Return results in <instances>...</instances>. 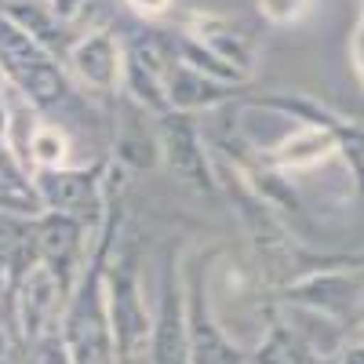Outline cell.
<instances>
[{
	"instance_id": "cell-2",
	"label": "cell",
	"mask_w": 364,
	"mask_h": 364,
	"mask_svg": "<svg viewBox=\"0 0 364 364\" xmlns=\"http://www.w3.org/2000/svg\"><path fill=\"white\" fill-rule=\"evenodd\" d=\"M33 154H37L41 164H63V157L70 154V146L55 128H41L33 135Z\"/></svg>"
},
{
	"instance_id": "cell-1",
	"label": "cell",
	"mask_w": 364,
	"mask_h": 364,
	"mask_svg": "<svg viewBox=\"0 0 364 364\" xmlns=\"http://www.w3.org/2000/svg\"><path fill=\"white\" fill-rule=\"evenodd\" d=\"M328 149H331L328 135H324V132L306 128V132H299L291 142H284V146L277 149V161H281V164L310 168V164H317V161H324V157H328Z\"/></svg>"
},
{
	"instance_id": "cell-3",
	"label": "cell",
	"mask_w": 364,
	"mask_h": 364,
	"mask_svg": "<svg viewBox=\"0 0 364 364\" xmlns=\"http://www.w3.org/2000/svg\"><path fill=\"white\" fill-rule=\"evenodd\" d=\"M259 4H262L266 18H273V22H295L310 11L314 0H259Z\"/></svg>"
},
{
	"instance_id": "cell-4",
	"label": "cell",
	"mask_w": 364,
	"mask_h": 364,
	"mask_svg": "<svg viewBox=\"0 0 364 364\" xmlns=\"http://www.w3.org/2000/svg\"><path fill=\"white\" fill-rule=\"evenodd\" d=\"M128 4H132L139 15H161V11L171 4V0H128Z\"/></svg>"
}]
</instances>
